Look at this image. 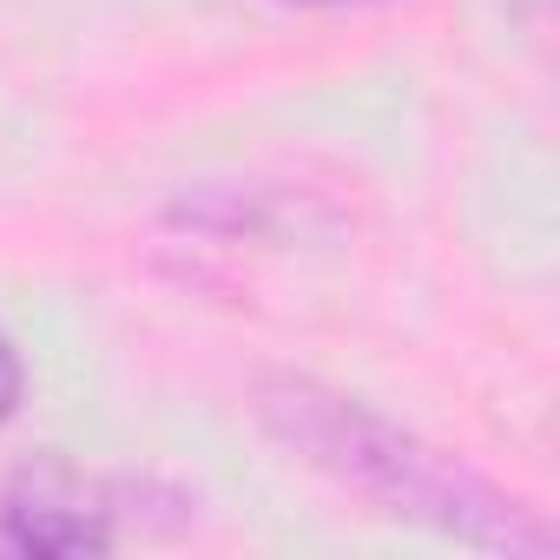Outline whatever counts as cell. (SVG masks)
Masks as SVG:
<instances>
[{"instance_id":"6da1fadb","label":"cell","mask_w":560,"mask_h":560,"mask_svg":"<svg viewBox=\"0 0 560 560\" xmlns=\"http://www.w3.org/2000/svg\"><path fill=\"white\" fill-rule=\"evenodd\" d=\"M257 416L284 448H298L311 468L357 488L363 501H376L396 521H422V527L455 534L488 553H521V560L553 553V534L534 508L488 488L475 468L416 442L409 429L383 422L357 396H337L311 376H270V383H257Z\"/></svg>"},{"instance_id":"7a4b0ae2","label":"cell","mask_w":560,"mask_h":560,"mask_svg":"<svg viewBox=\"0 0 560 560\" xmlns=\"http://www.w3.org/2000/svg\"><path fill=\"white\" fill-rule=\"evenodd\" d=\"M113 527L67 475H21V488L0 501V553H106Z\"/></svg>"},{"instance_id":"3957f363","label":"cell","mask_w":560,"mask_h":560,"mask_svg":"<svg viewBox=\"0 0 560 560\" xmlns=\"http://www.w3.org/2000/svg\"><path fill=\"white\" fill-rule=\"evenodd\" d=\"M14 402H21V357H14L8 337H0V422L14 416Z\"/></svg>"}]
</instances>
